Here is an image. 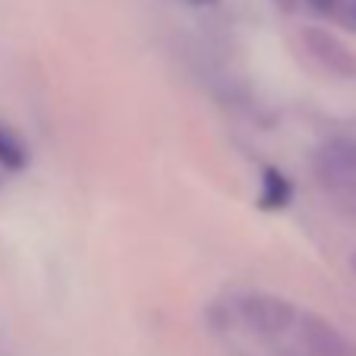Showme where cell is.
<instances>
[{"label":"cell","mask_w":356,"mask_h":356,"mask_svg":"<svg viewBox=\"0 0 356 356\" xmlns=\"http://www.w3.org/2000/svg\"><path fill=\"white\" fill-rule=\"evenodd\" d=\"M309 3L318 10V13H331V10L337 7V0H309Z\"/></svg>","instance_id":"obj_7"},{"label":"cell","mask_w":356,"mask_h":356,"mask_svg":"<svg viewBox=\"0 0 356 356\" xmlns=\"http://www.w3.org/2000/svg\"><path fill=\"white\" fill-rule=\"evenodd\" d=\"M300 322V341L312 356H356V343L343 334L337 325H331L322 316H302Z\"/></svg>","instance_id":"obj_4"},{"label":"cell","mask_w":356,"mask_h":356,"mask_svg":"<svg viewBox=\"0 0 356 356\" xmlns=\"http://www.w3.org/2000/svg\"><path fill=\"white\" fill-rule=\"evenodd\" d=\"M312 168H316L318 183H322L328 193L356 183V136H337V139H328L316 152Z\"/></svg>","instance_id":"obj_2"},{"label":"cell","mask_w":356,"mask_h":356,"mask_svg":"<svg viewBox=\"0 0 356 356\" xmlns=\"http://www.w3.org/2000/svg\"><path fill=\"white\" fill-rule=\"evenodd\" d=\"M189 3H199L202 7V3H218V0H189Z\"/></svg>","instance_id":"obj_8"},{"label":"cell","mask_w":356,"mask_h":356,"mask_svg":"<svg viewBox=\"0 0 356 356\" xmlns=\"http://www.w3.org/2000/svg\"><path fill=\"white\" fill-rule=\"evenodd\" d=\"M353 22H356V10H353Z\"/></svg>","instance_id":"obj_10"},{"label":"cell","mask_w":356,"mask_h":356,"mask_svg":"<svg viewBox=\"0 0 356 356\" xmlns=\"http://www.w3.org/2000/svg\"><path fill=\"white\" fill-rule=\"evenodd\" d=\"M234 309L243 328L252 331V334H262V337L284 334L300 318V312H296V306L290 300H284L277 293H262V290L236 296Z\"/></svg>","instance_id":"obj_1"},{"label":"cell","mask_w":356,"mask_h":356,"mask_svg":"<svg viewBox=\"0 0 356 356\" xmlns=\"http://www.w3.org/2000/svg\"><path fill=\"white\" fill-rule=\"evenodd\" d=\"M293 202V183L277 168H265L259 177V209L265 211H284Z\"/></svg>","instance_id":"obj_5"},{"label":"cell","mask_w":356,"mask_h":356,"mask_svg":"<svg viewBox=\"0 0 356 356\" xmlns=\"http://www.w3.org/2000/svg\"><path fill=\"white\" fill-rule=\"evenodd\" d=\"M350 265H353V271H356V252H353V259H350Z\"/></svg>","instance_id":"obj_9"},{"label":"cell","mask_w":356,"mask_h":356,"mask_svg":"<svg viewBox=\"0 0 356 356\" xmlns=\"http://www.w3.org/2000/svg\"><path fill=\"white\" fill-rule=\"evenodd\" d=\"M26 168H29V145L13 127L0 123V170L22 174Z\"/></svg>","instance_id":"obj_6"},{"label":"cell","mask_w":356,"mask_h":356,"mask_svg":"<svg viewBox=\"0 0 356 356\" xmlns=\"http://www.w3.org/2000/svg\"><path fill=\"white\" fill-rule=\"evenodd\" d=\"M300 38L306 44V51H309V57L322 70H328L331 76H341V79H356V54L337 35L309 26V29H302Z\"/></svg>","instance_id":"obj_3"}]
</instances>
